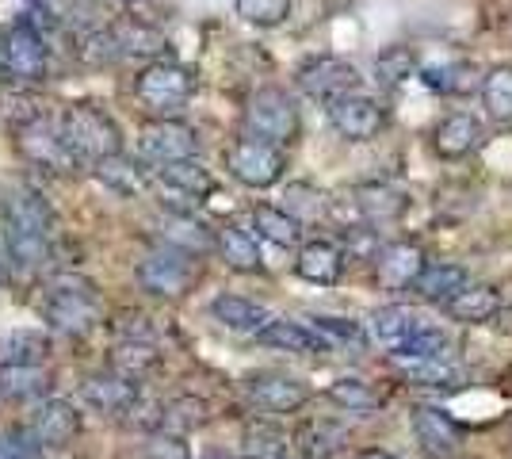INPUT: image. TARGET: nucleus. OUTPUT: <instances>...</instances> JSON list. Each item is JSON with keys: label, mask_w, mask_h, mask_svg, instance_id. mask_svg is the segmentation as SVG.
I'll use <instances>...</instances> for the list:
<instances>
[{"label": "nucleus", "mask_w": 512, "mask_h": 459, "mask_svg": "<svg viewBox=\"0 0 512 459\" xmlns=\"http://www.w3.org/2000/svg\"><path fill=\"white\" fill-rule=\"evenodd\" d=\"M0 222H4V257L20 272H39L50 257V226L54 211L31 184H12L0 192Z\"/></svg>", "instance_id": "nucleus-1"}, {"label": "nucleus", "mask_w": 512, "mask_h": 459, "mask_svg": "<svg viewBox=\"0 0 512 459\" xmlns=\"http://www.w3.org/2000/svg\"><path fill=\"white\" fill-rule=\"evenodd\" d=\"M58 138H62L65 153L73 157V165H100L107 157L123 153V131H119V123L100 104H88V100L65 108Z\"/></svg>", "instance_id": "nucleus-2"}, {"label": "nucleus", "mask_w": 512, "mask_h": 459, "mask_svg": "<svg viewBox=\"0 0 512 459\" xmlns=\"http://www.w3.org/2000/svg\"><path fill=\"white\" fill-rule=\"evenodd\" d=\"M43 318L46 326L65 333V337H85L104 318L100 291H96V284L81 280V276H62V280H54L46 287Z\"/></svg>", "instance_id": "nucleus-3"}, {"label": "nucleus", "mask_w": 512, "mask_h": 459, "mask_svg": "<svg viewBox=\"0 0 512 459\" xmlns=\"http://www.w3.org/2000/svg\"><path fill=\"white\" fill-rule=\"evenodd\" d=\"M195 88H199V81H195L192 69L180 66V62H165V58L142 66L134 77V96L153 119H176L192 104Z\"/></svg>", "instance_id": "nucleus-4"}, {"label": "nucleus", "mask_w": 512, "mask_h": 459, "mask_svg": "<svg viewBox=\"0 0 512 459\" xmlns=\"http://www.w3.org/2000/svg\"><path fill=\"white\" fill-rule=\"evenodd\" d=\"M245 134L260 138V142H272L279 150H287L291 142H299L302 115L295 96L279 85L256 88L253 96L245 100Z\"/></svg>", "instance_id": "nucleus-5"}, {"label": "nucleus", "mask_w": 512, "mask_h": 459, "mask_svg": "<svg viewBox=\"0 0 512 459\" xmlns=\"http://www.w3.org/2000/svg\"><path fill=\"white\" fill-rule=\"evenodd\" d=\"M226 173L234 176L241 188L268 192L287 176V150H279L272 142H260L241 134L226 146Z\"/></svg>", "instance_id": "nucleus-6"}, {"label": "nucleus", "mask_w": 512, "mask_h": 459, "mask_svg": "<svg viewBox=\"0 0 512 459\" xmlns=\"http://www.w3.org/2000/svg\"><path fill=\"white\" fill-rule=\"evenodd\" d=\"M134 280L153 299H184L199 284V261L188 257V253H180V249L161 245V249H153V253H146L138 261Z\"/></svg>", "instance_id": "nucleus-7"}, {"label": "nucleus", "mask_w": 512, "mask_h": 459, "mask_svg": "<svg viewBox=\"0 0 512 459\" xmlns=\"http://www.w3.org/2000/svg\"><path fill=\"white\" fill-rule=\"evenodd\" d=\"M325 115H329V127L344 142H371L386 127V104L379 96L363 92V88L348 92V96L333 100V104H325Z\"/></svg>", "instance_id": "nucleus-8"}, {"label": "nucleus", "mask_w": 512, "mask_h": 459, "mask_svg": "<svg viewBox=\"0 0 512 459\" xmlns=\"http://www.w3.org/2000/svg\"><path fill=\"white\" fill-rule=\"evenodd\" d=\"M360 81V69L352 66L348 58H337V54H314V58H306L295 69V85L318 104H333L348 92H356Z\"/></svg>", "instance_id": "nucleus-9"}, {"label": "nucleus", "mask_w": 512, "mask_h": 459, "mask_svg": "<svg viewBox=\"0 0 512 459\" xmlns=\"http://www.w3.org/2000/svg\"><path fill=\"white\" fill-rule=\"evenodd\" d=\"M157 192L169 199H161L169 207V215H192L195 207L214 192V176L211 169L199 165V157L192 161H176V165H161L153 176Z\"/></svg>", "instance_id": "nucleus-10"}, {"label": "nucleus", "mask_w": 512, "mask_h": 459, "mask_svg": "<svg viewBox=\"0 0 512 459\" xmlns=\"http://www.w3.org/2000/svg\"><path fill=\"white\" fill-rule=\"evenodd\" d=\"M138 153L146 165H176L199 157V131L184 119H153L138 134Z\"/></svg>", "instance_id": "nucleus-11"}, {"label": "nucleus", "mask_w": 512, "mask_h": 459, "mask_svg": "<svg viewBox=\"0 0 512 459\" xmlns=\"http://www.w3.org/2000/svg\"><path fill=\"white\" fill-rule=\"evenodd\" d=\"M0 66L16 81H31V85L43 81L46 66H50V50H46V39L39 35L35 23L20 20L4 31V39H0Z\"/></svg>", "instance_id": "nucleus-12"}, {"label": "nucleus", "mask_w": 512, "mask_h": 459, "mask_svg": "<svg viewBox=\"0 0 512 459\" xmlns=\"http://www.w3.org/2000/svg\"><path fill=\"white\" fill-rule=\"evenodd\" d=\"M245 394H249V402H253L256 410H264V414H272V417L299 414L302 406L310 402V387L287 372L249 375V379H245Z\"/></svg>", "instance_id": "nucleus-13"}, {"label": "nucleus", "mask_w": 512, "mask_h": 459, "mask_svg": "<svg viewBox=\"0 0 512 459\" xmlns=\"http://www.w3.org/2000/svg\"><path fill=\"white\" fill-rule=\"evenodd\" d=\"M432 153L440 161H463L474 150H482L486 142V123L474 115V111H451L444 115L436 127H432Z\"/></svg>", "instance_id": "nucleus-14"}, {"label": "nucleus", "mask_w": 512, "mask_h": 459, "mask_svg": "<svg viewBox=\"0 0 512 459\" xmlns=\"http://www.w3.org/2000/svg\"><path fill=\"white\" fill-rule=\"evenodd\" d=\"M16 146H20L23 157H27L35 169H43V173L62 176L65 169H73V157L65 153L58 131H54L46 119H39V115L23 119L20 127H16Z\"/></svg>", "instance_id": "nucleus-15"}, {"label": "nucleus", "mask_w": 512, "mask_h": 459, "mask_svg": "<svg viewBox=\"0 0 512 459\" xmlns=\"http://www.w3.org/2000/svg\"><path fill=\"white\" fill-rule=\"evenodd\" d=\"M413 437L417 448L425 452V459H455L459 444H463V429L451 421V414H444L440 406H413Z\"/></svg>", "instance_id": "nucleus-16"}, {"label": "nucleus", "mask_w": 512, "mask_h": 459, "mask_svg": "<svg viewBox=\"0 0 512 459\" xmlns=\"http://www.w3.org/2000/svg\"><path fill=\"white\" fill-rule=\"evenodd\" d=\"M371 261H375V284L383 291H409L428 264L417 241H386L383 249H375Z\"/></svg>", "instance_id": "nucleus-17"}, {"label": "nucleus", "mask_w": 512, "mask_h": 459, "mask_svg": "<svg viewBox=\"0 0 512 459\" xmlns=\"http://www.w3.org/2000/svg\"><path fill=\"white\" fill-rule=\"evenodd\" d=\"M138 398H142L138 383H130V379H123V375H115V372L88 375L85 383H81V402H85L92 414L127 417Z\"/></svg>", "instance_id": "nucleus-18"}, {"label": "nucleus", "mask_w": 512, "mask_h": 459, "mask_svg": "<svg viewBox=\"0 0 512 459\" xmlns=\"http://www.w3.org/2000/svg\"><path fill=\"white\" fill-rule=\"evenodd\" d=\"M27 433L35 437L39 448H65V444H73L81 437V414L65 398H46V402H39Z\"/></svg>", "instance_id": "nucleus-19"}, {"label": "nucleus", "mask_w": 512, "mask_h": 459, "mask_svg": "<svg viewBox=\"0 0 512 459\" xmlns=\"http://www.w3.org/2000/svg\"><path fill=\"white\" fill-rule=\"evenodd\" d=\"M211 318L222 329H230V333L256 337L260 329L272 322V310H268L264 303H256V299H245V295H230V291H222V295H214L211 299Z\"/></svg>", "instance_id": "nucleus-20"}, {"label": "nucleus", "mask_w": 512, "mask_h": 459, "mask_svg": "<svg viewBox=\"0 0 512 459\" xmlns=\"http://www.w3.org/2000/svg\"><path fill=\"white\" fill-rule=\"evenodd\" d=\"M470 284V272L463 264H451V261H428L421 268V276L413 280V295L421 299V303H432V306H444L448 299H455L463 287Z\"/></svg>", "instance_id": "nucleus-21"}, {"label": "nucleus", "mask_w": 512, "mask_h": 459, "mask_svg": "<svg viewBox=\"0 0 512 459\" xmlns=\"http://www.w3.org/2000/svg\"><path fill=\"white\" fill-rule=\"evenodd\" d=\"M295 272H299L306 284L333 287L344 276V253L325 238L302 241L299 257H295Z\"/></svg>", "instance_id": "nucleus-22"}, {"label": "nucleus", "mask_w": 512, "mask_h": 459, "mask_svg": "<svg viewBox=\"0 0 512 459\" xmlns=\"http://www.w3.org/2000/svg\"><path fill=\"white\" fill-rule=\"evenodd\" d=\"M501 291L490 284H467L455 299L444 303V314L451 322H463V326H486L501 314Z\"/></svg>", "instance_id": "nucleus-23"}, {"label": "nucleus", "mask_w": 512, "mask_h": 459, "mask_svg": "<svg viewBox=\"0 0 512 459\" xmlns=\"http://www.w3.org/2000/svg\"><path fill=\"white\" fill-rule=\"evenodd\" d=\"M260 349L276 352H295V356H314V352H329V345L321 341L318 333L302 322H287V318H272L268 326L253 337Z\"/></svg>", "instance_id": "nucleus-24"}, {"label": "nucleus", "mask_w": 512, "mask_h": 459, "mask_svg": "<svg viewBox=\"0 0 512 459\" xmlns=\"http://www.w3.org/2000/svg\"><path fill=\"white\" fill-rule=\"evenodd\" d=\"M214 249H218V257L226 268H234L241 276H256V272H264V257H260V245H256L253 230H245V226H222L218 234H214Z\"/></svg>", "instance_id": "nucleus-25"}, {"label": "nucleus", "mask_w": 512, "mask_h": 459, "mask_svg": "<svg viewBox=\"0 0 512 459\" xmlns=\"http://www.w3.org/2000/svg\"><path fill=\"white\" fill-rule=\"evenodd\" d=\"M161 368V349L153 341H119L107 356V372L123 375L130 383H142Z\"/></svg>", "instance_id": "nucleus-26"}, {"label": "nucleus", "mask_w": 512, "mask_h": 459, "mask_svg": "<svg viewBox=\"0 0 512 459\" xmlns=\"http://www.w3.org/2000/svg\"><path fill=\"white\" fill-rule=\"evenodd\" d=\"M50 372L43 364H0V398L4 402H39L50 391Z\"/></svg>", "instance_id": "nucleus-27"}, {"label": "nucleus", "mask_w": 512, "mask_h": 459, "mask_svg": "<svg viewBox=\"0 0 512 459\" xmlns=\"http://www.w3.org/2000/svg\"><path fill=\"white\" fill-rule=\"evenodd\" d=\"M207 421H211V406H207L203 398H195V394H180V398H172V402L161 406V425H157V433L188 440L195 429H203Z\"/></svg>", "instance_id": "nucleus-28"}, {"label": "nucleus", "mask_w": 512, "mask_h": 459, "mask_svg": "<svg viewBox=\"0 0 512 459\" xmlns=\"http://www.w3.org/2000/svg\"><path fill=\"white\" fill-rule=\"evenodd\" d=\"M107 31H111V43L119 50V58H153V54L165 50V35L142 20L111 23Z\"/></svg>", "instance_id": "nucleus-29"}, {"label": "nucleus", "mask_w": 512, "mask_h": 459, "mask_svg": "<svg viewBox=\"0 0 512 459\" xmlns=\"http://www.w3.org/2000/svg\"><path fill=\"white\" fill-rule=\"evenodd\" d=\"M253 238H264L272 241V245H279V249H295V245H302V226L283 207H276V203H256L253 207Z\"/></svg>", "instance_id": "nucleus-30"}, {"label": "nucleus", "mask_w": 512, "mask_h": 459, "mask_svg": "<svg viewBox=\"0 0 512 459\" xmlns=\"http://www.w3.org/2000/svg\"><path fill=\"white\" fill-rule=\"evenodd\" d=\"M325 398H329L333 406L348 410V414H371V410L383 406V394L375 391L367 379H360V375H341V379H333V383L325 387Z\"/></svg>", "instance_id": "nucleus-31"}, {"label": "nucleus", "mask_w": 512, "mask_h": 459, "mask_svg": "<svg viewBox=\"0 0 512 459\" xmlns=\"http://www.w3.org/2000/svg\"><path fill=\"white\" fill-rule=\"evenodd\" d=\"M406 203L409 199L390 184H360L356 188V207L367 222H394L406 211Z\"/></svg>", "instance_id": "nucleus-32"}, {"label": "nucleus", "mask_w": 512, "mask_h": 459, "mask_svg": "<svg viewBox=\"0 0 512 459\" xmlns=\"http://www.w3.org/2000/svg\"><path fill=\"white\" fill-rule=\"evenodd\" d=\"M413 329H417V314L402 303H386L371 314V337H375L379 345H386L390 352L398 349Z\"/></svg>", "instance_id": "nucleus-33"}, {"label": "nucleus", "mask_w": 512, "mask_h": 459, "mask_svg": "<svg viewBox=\"0 0 512 459\" xmlns=\"http://www.w3.org/2000/svg\"><path fill=\"white\" fill-rule=\"evenodd\" d=\"M478 96L482 108L497 123H512V66H493L482 73L478 81Z\"/></svg>", "instance_id": "nucleus-34"}, {"label": "nucleus", "mask_w": 512, "mask_h": 459, "mask_svg": "<svg viewBox=\"0 0 512 459\" xmlns=\"http://www.w3.org/2000/svg\"><path fill=\"white\" fill-rule=\"evenodd\" d=\"M241 459H287V433L276 421H249L241 433Z\"/></svg>", "instance_id": "nucleus-35"}, {"label": "nucleus", "mask_w": 512, "mask_h": 459, "mask_svg": "<svg viewBox=\"0 0 512 459\" xmlns=\"http://www.w3.org/2000/svg\"><path fill=\"white\" fill-rule=\"evenodd\" d=\"M165 245L188 253V257H203V253L214 249V230H207L203 222H195L192 215H169V222H165Z\"/></svg>", "instance_id": "nucleus-36"}, {"label": "nucleus", "mask_w": 512, "mask_h": 459, "mask_svg": "<svg viewBox=\"0 0 512 459\" xmlns=\"http://www.w3.org/2000/svg\"><path fill=\"white\" fill-rule=\"evenodd\" d=\"M92 169H96V176L104 180L111 192H119V196H138V192L150 184L146 169H142L138 161H130L127 153H115V157H107V161L92 165Z\"/></svg>", "instance_id": "nucleus-37"}, {"label": "nucleus", "mask_w": 512, "mask_h": 459, "mask_svg": "<svg viewBox=\"0 0 512 459\" xmlns=\"http://www.w3.org/2000/svg\"><path fill=\"white\" fill-rule=\"evenodd\" d=\"M279 207L299 222V226H306V222L321 219V215L329 211V199H325V192H321L318 184H310V180H291V184L283 188V203H279Z\"/></svg>", "instance_id": "nucleus-38"}, {"label": "nucleus", "mask_w": 512, "mask_h": 459, "mask_svg": "<svg viewBox=\"0 0 512 459\" xmlns=\"http://www.w3.org/2000/svg\"><path fill=\"white\" fill-rule=\"evenodd\" d=\"M390 368L406 375L409 383H421V387H455L459 383V368L451 364L448 356H440V360H402V356H390Z\"/></svg>", "instance_id": "nucleus-39"}, {"label": "nucleus", "mask_w": 512, "mask_h": 459, "mask_svg": "<svg viewBox=\"0 0 512 459\" xmlns=\"http://www.w3.org/2000/svg\"><path fill=\"white\" fill-rule=\"evenodd\" d=\"M417 73H421V62H417V54L409 46H386L383 54L375 58V81L383 88L406 85Z\"/></svg>", "instance_id": "nucleus-40"}, {"label": "nucleus", "mask_w": 512, "mask_h": 459, "mask_svg": "<svg viewBox=\"0 0 512 459\" xmlns=\"http://www.w3.org/2000/svg\"><path fill=\"white\" fill-rule=\"evenodd\" d=\"M421 81H425L432 92H440V96H463L474 88V66L467 62H444V66H421L417 73Z\"/></svg>", "instance_id": "nucleus-41"}, {"label": "nucleus", "mask_w": 512, "mask_h": 459, "mask_svg": "<svg viewBox=\"0 0 512 459\" xmlns=\"http://www.w3.org/2000/svg\"><path fill=\"white\" fill-rule=\"evenodd\" d=\"M390 356H402V360H440V356H448V333L440 326L417 322V329Z\"/></svg>", "instance_id": "nucleus-42"}, {"label": "nucleus", "mask_w": 512, "mask_h": 459, "mask_svg": "<svg viewBox=\"0 0 512 459\" xmlns=\"http://www.w3.org/2000/svg\"><path fill=\"white\" fill-rule=\"evenodd\" d=\"M291 8H295V0H234L237 16L249 27H260V31L283 27L291 20Z\"/></svg>", "instance_id": "nucleus-43"}, {"label": "nucleus", "mask_w": 512, "mask_h": 459, "mask_svg": "<svg viewBox=\"0 0 512 459\" xmlns=\"http://www.w3.org/2000/svg\"><path fill=\"white\" fill-rule=\"evenodd\" d=\"M299 440H302V452L310 459H333L344 444V429L329 425V421H310L299 433Z\"/></svg>", "instance_id": "nucleus-44"}, {"label": "nucleus", "mask_w": 512, "mask_h": 459, "mask_svg": "<svg viewBox=\"0 0 512 459\" xmlns=\"http://www.w3.org/2000/svg\"><path fill=\"white\" fill-rule=\"evenodd\" d=\"M310 329L318 333V337L325 341V345H329V349H337V345H363V326H360V322H352V318L318 314Z\"/></svg>", "instance_id": "nucleus-45"}, {"label": "nucleus", "mask_w": 512, "mask_h": 459, "mask_svg": "<svg viewBox=\"0 0 512 459\" xmlns=\"http://www.w3.org/2000/svg\"><path fill=\"white\" fill-rule=\"evenodd\" d=\"M142 459H192V452H188V440L150 433V440L142 444Z\"/></svg>", "instance_id": "nucleus-46"}, {"label": "nucleus", "mask_w": 512, "mask_h": 459, "mask_svg": "<svg viewBox=\"0 0 512 459\" xmlns=\"http://www.w3.org/2000/svg\"><path fill=\"white\" fill-rule=\"evenodd\" d=\"M352 459H398L394 452H386V448H360Z\"/></svg>", "instance_id": "nucleus-47"}, {"label": "nucleus", "mask_w": 512, "mask_h": 459, "mask_svg": "<svg viewBox=\"0 0 512 459\" xmlns=\"http://www.w3.org/2000/svg\"><path fill=\"white\" fill-rule=\"evenodd\" d=\"M115 4H142V0H115Z\"/></svg>", "instance_id": "nucleus-48"}, {"label": "nucleus", "mask_w": 512, "mask_h": 459, "mask_svg": "<svg viewBox=\"0 0 512 459\" xmlns=\"http://www.w3.org/2000/svg\"><path fill=\"white\" fill-rule=\"evenodd\" d=\"M0 280H4V261H0Z\"/></svg>", "instance_id": "nucleus-49"}, {"label": "nucleus", "mask_w": 512, "mask_h": 459, "mask_svg": "<svg viewBox=\"0 0 512 459\" xmlns=\"http://www.w3.org/2000/svg\"><path fill=\"white\" fill-rule=\"evenodd\" d=\"M0 402H4V398H0Z\"/></svg>", "instance_id": "nucleus-50"}]
</instances>
